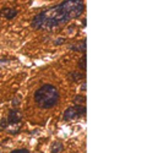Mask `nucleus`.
<instances>
[{"instance_id":"4468645a","label":"nucleus","mask_w":147,"mask_h":153,"mask_svg":"<svg viewBox=\"0 0 147 153\" xmlns=\"http://www.w3.org/2000/svg\"><path fill=\"white\" fill-rule=\"evenodd\" d=\"M63 43H65V38H58V39L54 42L55 45H61Z\"/></svg>"},{"instance_id":"9d476101","label":"nucleus","mask_w":147,"mask_h":153,"mask_svg":"<svg viewBox=\"0 0 147 153\" xmlns=\"http://www.w3.org/2000/svg\"><path fill=\"white\" fill-rule=\"evenodd\" d=\"M74 103L75 105H85L86 103V96H81V94H77L74 97Z\"/></svg>"},{"instance_id":"f257e3e1","label":"nucleus","mask_w":147,"mask_h":153,"mask_svg":"<svg viewBox=\"0 0 147 153\" xmlns=\"http://www.w3.org/2000/svg\"><path fill=\"white\" fill-rule=\"evenodd\" d=\"M85 11V3L81 0H68L54 7L43 11L44 20L42 30H54L68 23L72 19H77Z\"/></svg>"},{"instance_id":"423d86ee","label":"nucleus","mask_w":147,"mask_h":153,"mask_svg":"<svg viewBox=\"0 0 147 153\" xmlns=\"http://www.w3.org/2000/svg\"><path fill=\"white\" fill-rule=\"evenodd\" d=\"M69 48L74 52H80L82 54H86V38L83 41H81L80 43H75V44H71L69 45Z\"/></svg>"},{"instance_id":"f8f14e48","label":"nucleus","mask_w":147,"mask_h":153,"mask_svg":"<svg viewBox=\"0 0 147 153\" xmlns=\"http://www.w3.org/2000/svg\"><path fill=\"white\" fill-rule=\"evenodd\" d=\"M6 127H9V123H7V119L3 118V119H1V121H0V129H1V130H4V129H6Z\"/></svg>"},{"instance_id":"1a4fd4ad","label":"nucleus","mask_w":147,"mask_h":153,"mask_svg":"<svg viewBox=\"0 0 147 153\" xmlns=\"http://www.w3.org/2000/svg\"><path fill=\"white\" fill-rule=\"evenodd\" d=\"M64 151V145L61 142H54L52 145V153H61Z\"/></svg>"},{"instance_id":"6e6552de","label":"nucleus","mask_w":147,"mask_h":153,"mask_svg":"<svg viewBox=\"0 0 147 153\" xmlns=\"http://www.w3.org/2000/svg\"><path fill=\"white\" fill-rule=\"evenodd\" d=\"M86 62H87V55L82 54L81 58H80V60H79V62H77V66H79V69H80L82 72H85L86 69H87V65H86Z\"/></svg>"},{"instance_id":"f03ea898","label":"nucleus","mask_w":147,"mask_h":153,"mask_svg":"<svg viewBox=\"0 0 147 153\" xmlns=\"http://www.w3.org/2000/svg\"><path fill=\"white\" fill-rule=\"evenodd\" d=\"M60 99L58 88L50 83L41 86L34 92V102L41 109H52L54 108Z\"/></svg>"},{"instance_id":"0eeeda50","label":"nucleus","mask_w":147,"mask_h":153,"mask_svg":"<svg viewBox=\"0 0 147 153\" xmlns=\"http://www.w3.org/2000/svg\"><path fill=\"white\" fill-rule=\"evenodd\" d=\"M69 79L71 80V81H80V80H82V79H85V74H82V72H77V71H71V72H69Z\"/></svg>"},{"instance_id":"2eb2a0df","label":"nucleus","mask_w":147,"mask_h":153,"mask_svg":"<svg viewBox=\"0 0 147 153\" xmlns=\"http://www.w3.org/2000/svg\"><path fill=\"white\" fill-rule=\"evenodd\" d=\"M86 88H87V86H86V81H83V83L81 85V91H86Z\"/></svg>"},{"instance_id":"7ed1b4c3","label":"nucleus","mask_w":147,"mask_h":153,"mask_svg":"<svg viewBox=\"0 0 147 153\" xmlns=\"http://www.w3.org/2000/svg\"><path fill=\"white\" fill-rule=\"evenodd\" d=\"M85 115H86V105H72L64 111L63 119L65 121H70V120H76Z\"/></svg>"},{"instance_id":"dca6fc26","label":"nucleus","mask_w":147,"mask_h":153,"mask_svg":"<svg viewBox=\"0 0 147 153\" xmlns=\"http://www.w3.org/2000/svg\"><path fill=\"white\" fill-rule=\"evenodd\" d=\"M82 26H86V19L82 20Z\"/></svg>"},{"instance_id":"ddd939ff","label":"nucleus","mask_w":147,"mask_h":153,"mask_svg":"<svg viewBox=\"0 0 147 153\" xmlns=\"http://www.w3.org/2000/svg\"><path fill=\"white\" fill-rule=\"evenodd\" d=\"M10 153H30V151L27 148H17V149L11 151Z\"/></svg>"},{"instance_id":"39448f33","label":"nucleus","mask_w":147,"mask_h":153,"mask_svg":"<svg viewBox=\"0 0 147 153\" xmlns=\"http://www.w3.org/2000/svg\"><path fill=\"white\" fill-rule=\"evenodd\" d=\"M17 10L14 9V7H4L0 10V16H3L5 17L6 20H12V19H15L17 16Z\"/></svg>"},{"instance_id":"20e7f679","label":"nucleus","mask_w":147,"mask_h":153,"mask_svg":"<svg viewBox=\"0 0 147 153\" xmlns=\"http://www.w3.org/2000/svg\"><path fill=\"white\" fill-rule=\"evenodd\" d=\"M21 120H22V113L19 109H11L7 118L9 125H20Z\"/></svg>"},{"instance_id":"9b49d317","label":"nucleus","mask_w":147,"mask_h":153,"mask_svg":"<svg viewBox=\"0 0 147 153\" xmlns=\"http://www.w3.org/2000/svg\"><path fill=\"white\" fill-rule=\"evenodd\" d=\"M11 105H12V109H17V107L20 105V99H19V97H16V98H14L11 100Z\"/></svg>"}]
</instances>
